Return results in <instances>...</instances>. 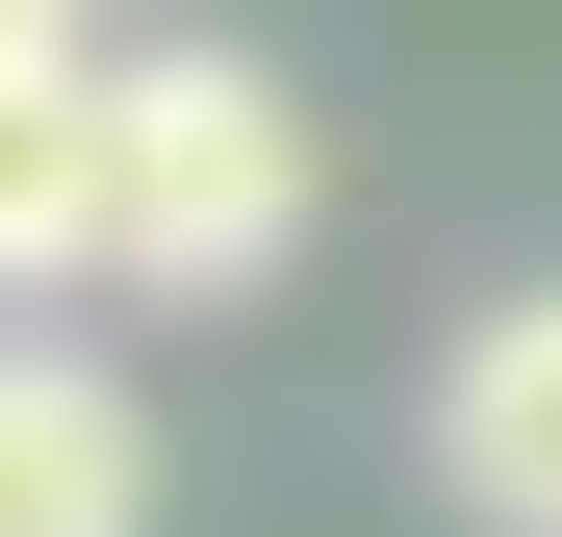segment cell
Wrapping results in <instances>:
<instances>
[{"label":"cell","instance_id":"6da1fadb","mask_svg":"<svg viewBox=\"0 0 562 537\" xmlns=\"http://www.w3.org/2000/svg\"><path fill=\"white\" fill-rule=\"evenodd\" d=\"M307 256V103L256 52H128V205H103V282L154 307H256Z\"/></svg>","mask_w":562,"mask_h":537},{"label":"cell","instance_id":"7a4b0ae2","mask_svg":"<svg viewBox=\"0 0 562 537\" xmlns=\"http://www.w3.org/2000/svg\"><path fill=\"white\" fill-rule=\"evenodd\" d=\"M103 205H128V77L77 26H0V307L103 282Z\"/></svg>","mask_w":562,"mask_h":537},{"label":"cell","instance_id":"277c9868","mask_svg":"<svg viewBox=\"0 0 562 537\" xmlns=\"http://www.w3.org/2000/svg\"><path fill=\"white\" fill-rule=\"evenodd\" d=\"M0 537H154V410L103 384V358L0 333Z\"/></svg>","mask_w":562,"mask_h":537},{"label":"cell","instance_id":"5b68a950","mask_svg":"<svg viewBox=\"0 0 562 537\" xmlns=\"http://www.w3.org/2000/svg\"><path fill=\"white\" fill-rule=\"evenodd\" d=\"M0 26H103V0H0Z\"/></svg>","mask_w":562,"mask_h":537},{"label":"cell","instance_id":"3957f363","mask_svg":"<svg viewBox=\"0 0 562 537\" xmlns=\"http://www.w3.org/2000/svg\"><path fill=\"white\" fill-rule=\"evenodd\" d=\"M435 486L486 537H562V282H512L486 333L435 358Z\"/></svg>","mask_w":562,"mask_h":537}]
</instances>
